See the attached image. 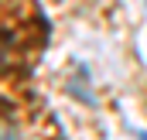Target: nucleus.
I'll list each match as a JSON object with an SVG mask.
<instances>
[{"label":"nucleus","mask_w":147,"mask_h":140,"mask_svg":"<svg viewBox=\"0 0 147 140\" xmlns=\"http://www.w3.org/2000/svg\"><path fill=\"white\" fill-rule=\"evenodd\" d=\"M3 140H14V133H10V130H3Z\"/></svg>","instance_id":"f257e3e1"}]
</instances>
